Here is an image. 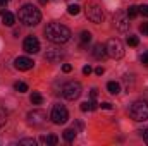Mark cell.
Instances as JSON below:
<instances>
[{"mask_svg":"<svg viewBox=\"0 0 148 146\" xmlns=\"http://www.w3.org/2000/svg\"><path fill=\"white\" fill-rule=\"evenodd\" d=\"M45 36H47L48 41L60 45V43L69 41V38H71V29H69L67 26L60 24V23H50V24L45 28Z\"/></svg>","mask_w":148,"mask_h":146,"instance_id":"1","label":"cell"},{"mask_svg":"<svg viewBox=\"0 0 148 146\" xmlns=\"http://www.w3.org/2000/svg\"><path fill=\"white\" fill-rule=\"evenodd\" d=\"M19 21L24 26H36L38 23L41 21V12L38 10L35 5L26 3L19 9Z\"/></svg>","mask_w":148,"mask_h":146,"instance_id":"2","label":"cell"},{"mask_svg":"<svg viewBox=\"0 0 148 146\" xmlns=\"http://www.w3.org/2000/svg\"><path fill=\"white\" fill-rule=\"evenodd\" d=\"M129 115L133 120L136 122H145L148 120V103L147 102H134L131 107H129Z\"/></svg>","mask_w":148,"mask_h":146,"instance_id":"3","label":"cell"},{"mask_svg":"<svg viewBox=\"0 0 148 146\" xmlns=\"http://www.w3.org/2000/svg\"><path fill=\"white\" fill-rule=\"evenodd\" d=\"M81 93H83V88H81V84L77 81H69V83H66L62 86V95H64L66 100L74 102V100H77L81 96Z\"/></svg>","mask_w":148,"mask_h":146,"instance_id":"4","label":"cell"},{"mask_svg":"<svg viewBox=\"0 0 148 146\" xmlns=\"http://www.w3.org/2000/svg\"><path fill=\"white\" fill-rule=\"evenodd\" d=\"M105 50H107V55L112 59H121L124 55V46L122 43L117 40V38H110L105 45Z\"/></svg>","mask_w":148,"mask_h":146,"instance_id":"5","label":"cell"},{"mask_svg":"<svg viewBox=\"0 0 148 146\" xmlns=\"http://www.w3.org/2000/svg\"><path fill=\"white\" fill-rule=\"evenodd\" d=\"M50 119H52V122L57 124V126L66 124L67 119H69V112H67V108H66L64 105H53L52 113H50Z\"/></svg>","mask_w":148,"mask_h":146,"instance_id":"6","label":"cell"},{"mask_svg":"<svg viewBox=\"0 0 148 146\" xmlns=\"http://www.w3.org/2000/svg\"><path fill=\"white\" fill-rule=\"evenodd\" d=\"M86 17L91 21V23H95V24H100L102 21H103V12H102V7L100 5H97V3H88L86 5Z\"/></svg>","mask_w":148,"mask_h":146,"instance_id":"7","label":"cell"},{"mask_svg":"<svg viewBox=\"0 0 148 146\" xmlns=\"http://www.w3.org/2000/svg\"><path fill=\"white\" fill-rule=\"evenodd\" d=\"M45 120H47V113L41 112V110H33V112L28 113V122L33 124V126H41Z\"/></svg>","mask_w":148,"mask_h":146,"instance_id":"8","label":"cell"},{"mask_svg":"<svg viewBox=\"0 0 148 146\" xmlns=\"http://www.w3.org/2000/svg\"><path fill=\"white\" fill-rule=\"evenodd\" d=\"M23 48L28 53H36V52H40V41L35 36H28L23 43Z\"/></svg>","mask_w":148,"mask_h":146,"instance_id":"9","label":"cell"},{"mask_svg":"<svg viewBox=\"0 0 148 146\" xmlns=\"http://www.w3.org/2000/svg\"><path fill=\"white\" fill-rule=\"evenodd\" d=\"M14 65H16V69H19V71H29V69H33L35 62H33L29 57H17V59L14 60Z\"/></svg>","mask_w":148,"mask_h":146,"instance_id":"10","label":"cell"},{"mask_svg":"<svg viewBox=\"0 0 148 146\" xmlns=\"http://www.w3.org/2000/svg\"><path fill=\"white\" fill-rule=\"evenodd\" d=\"M115 26H117V29L119 31H122V33H126L127 29H129V17H127V14H117V17H115Z\"/></svg>","mask_w":148,"mask_h":146,"instance_id":"11","label":"cell"},{"mask_svg":"<svg viewBox=\"0 0 148 146\" xmlns=\"http://www.w3.org/2000/svg\"><path fill=\"white\" fill-rule=\"evenodd\" d=\"M45 59H47L48 62L55 64V62H60V60L64 59V53H62L60 50H57V48H52V50H48V52H47Z\"/></svg>","mask_w":148,"mask_h":146,"instance_id":"12","label":"cell"},{"mask_svg":"<svg viewBox=\"0 0 148 146\" xmlns=\"http://www.w3.org/2000/svg\"><path fill=\"white\" fill-rule=\"evenodd\" d=\"M91 53H93V57H95L97 60H103V59L107 57V50H105V45H102V43H97V45L93 46Z\"/></svg>","mask_w":148,"mask_h":146,"instance_id":"13","label":"cell"},{"mask_svg":"<svg viewBox=\"0 0 148 146\" xmlns=\"http://www.w3.org/2000/svg\"><path fill=\"white\" fill-rule=\"evenodd\" d=\"M40 143L41 145H47V146H55L59 143V138L55 134H45V136L40 138Z\"/></svg>","mask_w":148,"mask_h":146,"instance_id":"14","label":"cell"},{"mask_svg":"<svg viewBox=\"0 0 148 146\" xmlns=\"http://www.w3.org/2000/svg\"><path fill=\"white\" fill-rule=\"evenodd\" d=\"M2 23H3L5 26H14V23H16L14 14L9 12V10H2Z\"/></svg>","mask_w":148,"mask_h":146,"instance_id":"15","label":"cell"},{"mask_svg":"<svg viewBox=\"0 0 148 146\" xmlns=\"http://www.w3.org/2000/svg\"><path fill=\"white\" fill-rule=\"evenodd\" d=\"M107 89H109V93H110V95H117V93L121 91V84H119V83H115V81H110V83L107 84Z\"/></svg>","mask_w":148,"mask_h":146,"instance_id":"16","label":"cell"},{"mask_svg":"<svg viewBox=\"0 0 148 146\" xmlns=\"http://www.w3.org/2000/svg\"><path fill=\"white\" fill-rule=\"evenodd\" d=\"M62 136H64V139H66V141H69V143H71V141H74V138H76V131H74V129H66Z\"/></svg>","mask_w":148,"mask_h":146,"instance_id":"17","label":"cell"},{"mask_svg":"<svg viewBox=\"0 0 148 146\" xmlns=\"http://www.w3.org/2000/svg\"><path fill=\"white\" fill-rule=\"evenodd\" d=\"M14 89L19 91V93H26V91H28V84L23 83V81H17V83L14 84Z\"/></svg>","mask_w":148,"mask_h":146,"instance_id":"18","label":"cell"},{"mask_svg":"<svg viewBox=\"0 0 148 146\" xmlns=\"http://www.w3.org/2000/svg\"><path fill=\"white\" fill-rule=\"evenodd\" d=\"M31 103H33V105H41V103H43V96H41L38 91H35V93L31 95Z\"/></svg>","mask_w":148,"mask_h":146,"instance_id":"19","label":"cell"},{"mask_svg":"<svg viewBox=\"0 0 148 146\" xmlns=\"http://www.w3.org/2000/svg\"><path fill=\"white\" fill-rule=\"evenodd\" d=\"M138 14H140V7H136V5H131V7L127 9V17H131V19H133V17H136Z\"/></svg>","mask_w":148,"mask_h":146,"instance_id":"20","label":"cell"},{"mask_svg":"<svg viewBox=\"0 0 148 146\" xmlns=\"http://www.w3.org/2000/svg\"><path fill=\"white\" fill-rule=\"evenodd\" d=\"M90 41H91V33H90V31H83V33H81V43L86 45V43H90Z\"/></svg>","mask_w":148,"mask_h":146,"instance_id":"21","label":"cell"},{"mask_svg":"<svg viewBox=\"0 0 148 146\" xmlns=\"http://www.w3.org/2000/svg\"><path fill=\"white\" fill-rule=\"evenodd\" d=\"M19 145L21 146H35L36 145V139H33V138H26V139H21Z\"/></svg>","mask_w":148,"mask_h":146,"instance_id":"22","label":"cell"},{"mask_svg":"<svg viewBox=\"0 0 148 146\" xmlns=\"http://www.w3.org/2000/svg\"><path fill=\"white\" fill-rule=\"evenodd\" d=\"M5 122H7V112H5V108L0 107V129L5 126Z\"/></svg>","mask_w":148,"mask_h":146,"instance_id":"23","label":"cell"},{"mask_svg":"<svg viewBox=\"0 0 148 146\" xmlns=\"http://www.w3.org/2000/svg\"><path fill=\"white\" fill-rule=\"evenodd\" d=\"M79 10H81V7H79V5H74V3L67 7V12H69L71 16H77V14H79Z\"/></svg>","mask_w":148,"mask_h":146,"instance_id":"24","label":"cell"},{"mask_svg":"<svg viewBox=\"0 0 148 146\" xmlns=\"http://www.w3.org/2000/svg\"><path fill=\"white\" fill-rule=\"evenodd\" d=\"M127 45L129 46H138V43H140V40H138V36H127Z\"/></svg>","mask_w":148,"mask_h":146,"instance_id":"25","label":"cell"},{"mask_svg":"<svg viewBox=\"0 0 148 146\" xmlns=\"http://www.w3.org/2000/svg\"><path fill=\"white\" fill-rule=\"evenodd\" d=\"M140 31H141L145 36H148V23H143V24L140 26Z\"/></svg>","mask_w":148,"mask_h":146,"instance_id":"26","label":"cell"},{"mask_svg":"<svg viewBox=\"0 0 148 146\" xmlns=\"http://www.w3.org/2000/svg\"><path fill=\"white\" fill-rule=\"evenodd\" d=\"M140 14H143L145 17H148V5H141L140 7Z\"/></svg>","mask_w":148,"mask_h":146,"instance_id":"27","label":"cell"},{"mask_svg":"<svg viewBox=\"0 0 148 146\" xmlns=\"http://www.w3.org/2000/svg\"><path fill=\"white\" fill-rule=\"evenodd\" d=\"M141 62H143V65L148 67V52H145V53L141 55Z\"/></svg>","mask_w":148,"mask_h":146,"instance_id":"28","label":"cell"},{"mask_svg":"<svg viewBox=\"0 0 148 146\" xmlns=\"http://www.w3.org/2000/svg\"><path fill=\"white\" fill-rule=\"evenodd\" d=\"M97 108H98V103H97L95 98H93V100L90 102V110H97Z\"/></svg>","mask_w":148,"mask_h":146,"instance_id":"29","label":"cell"},{"mask_svg":"<svg viewBox=\"0 0 148 146\" xmlns=\"http://www.w3.org/2000/svg\"><path fill=\"white\" fill-rule=\"evenodd\" d=\"M81 110H83V112H88V110H90V102L81 103Z\"/></svg>","mask_w":148,"mask_h":146,"instance_id":"30","label":"cell"},{"mask_svg":"<svg viewBox=\"0 0 148 146\" xmlns=\"http://www.w3.org/2000/svg\"><path fill=\"white\" fill-rule=\"evenodd\" d=\"M141 136H143V141L148 145V129H145V131H141Z\"/></svg>","mask_w":148,"mask_h":146,"instance_id":"31","label":"cell"},{"mask_svg":"<svg viewBox=\"0 0 148 146\" xmlns=\"http://www.w3.org/2000/svg\"><path fill=\"white\" fill-rule=\"evenodd\" d=\"M62 71H64V72H71V71H73V67H71L69 64H64V65H62Z\"/></svg>","mask_w":148,"mask_h":146,"instance_id":"32","label":"cell"},{"mask_svg":"<svg viewBox=\"0 0 148 146\" xmlns=\"http://www.w3.org/2000/svg\"><path fill=\"white\" fill-rule=\"evenodd\" d=\"M90 72H91V67H90V65H84V67H83V74H84V76H88Z\"/></svg>","mask_w":148,"mask_h":146,"instance_id":"33","label":"cell"},{"mask_svg":"<svg viewBox=\"0 0 148 146\" xmlns=\"http://www.w3.org/2000/svg\"><path fill=\"white\" fill-rule=\"evenodd\" d=\"M90 95H91V98H97V95H98V89H97V88H93Z\"/></svg>","mask_w":148,"mask_h":146,"instance_id":"34","label":"cell"},{"mask_svg":"<svg viewBox=\"0 0 148 146\" xmlns=\"http://www.w3.org/2000/svg\"><path fill=\"white\" fill-rule=\"evenodd\" d=\"M95 72L98 74V76H102V74L105 72V71H103V67H97V69H95Z\"/></svg>","mask_w":148,"mask_h":146,"instance_id":"35","label":"cell"},{"mask_svg":"<svg viewBox=\"0 0 148 146\" xmlns=\"http://www.w3.org/2000/svg\"><path fill=\"white\" fill-rule=\"evenodd\" d=\"M102 108H105V110H110V108H112V105H110V103H107V102H105V103H102Z\"/></svg>","mask_w":148,"mask_h":146,"instance_id":"36","label":"cell"},{"mask_svg":"<svg viewBox=\"0 0 148 146\" xmlns=\"http://www.w3.org/2000/svg\"><path fill=\"white\" fill-rule=\"evenodd\" d=\"M9 2H10V0H0V9H3V7L9 3Z\"/></svg>","mask_w":148,"mask_h":146,"instance_id":"37","label":"cell"},{"mask_svg":"<svg viewBox=\"0 0 148 146\" xmlns=\"http://www.w3.org/2000/svg\"><path fill=\"white\" fill-rule=\"evenodd\" d=\"M47 2H48V0H41V3H47Z\"/></svg>","mask_w":148,"mask_h":146,"instance_id":"38","label":"cell"}]
</instances>
